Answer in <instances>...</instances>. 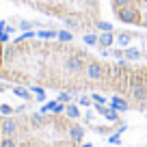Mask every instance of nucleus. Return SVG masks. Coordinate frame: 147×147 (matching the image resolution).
Listing matches in <instances>:
<instances>
[{"mask_svg": "<svg viewBox=\"0 0 147 147\" xmlns=\"http://www.w3.org/2000/svg\"><path fill=\"white\" fill-rule=\"evenodd\" d=\"M0 80L71 95H108L132 113L147 110V61H115L84 43L0 32Z\"/></svg>", "mask_w": 147, "mask_h": 147, "instance_id": "f257e3e1", "label": "nucleus"}, {"mask_svg": "<svg viewBox=\"0 0 147 147\" xmlns=\"http://www.w3.org/2000/svg\"><path fill=\"white\" fill-rule=\"evenodd\" d=\"M87 130L61 110L0 113V147H82Z\"/></svg>", "mask_w": 147, "mask_h": 147, "instance_id": "f03ea898", "label": "nucleus"}, {"mask_svg": "<svg viewBox=\"0 0 147 147\" xmlns=\"http://www.w3.org/2000/svg\"><path fill=\"white\" fill-rule=\"evenodd\" d=\"M7 2L26 7L35 13L56 20L74 35L113 28L102 18L104 11L100 0H7Z\"/></svg>", "mask_w": 147, "mask_h": 147, "instance_id": "7ed1b4c3", "label": "nucleus"}, {"mask_svg": "<svg viewBox=\"0 0 147 147\" xmlns=\"http://www.w3.org/2000/svg\"><path fill=\"white\" fill-rule=\"evenodd\" d=\"M110 11L117 22L147 30V0H110Z\"/></svg>", "mask_w": 147, "mask_h": 147, "instance_id": "20e7f679", "label": "nucleus"}, {"mask_svg": "<svg viewBox=\"0 0 147 147\" xmlns=\"http://www.w3.org/2000/svg\"><path fill=\"white\" fill-rule=\"evenodd\" d=\"M113 43H115V28H108V30H100V35H97V52L100 54H104L106 50H110L113 48Z\"/></svg>", "mask_w": 147, "mask_h": 147, "instance_id": "39448f33", "label": "nucleus"}, {"mask_svg": "<svg viewBox=\"0 0 147 147\" xmlns=\"http://www.w3.org/2000/svg\"><path fill=\"white\" fill-rule=\"evenodd\" d=\"M82 41H84V46H97V35L95 32H84Z\"/></svg>", "mask_w": 147, "mask_h": 147, "instance_id": "423d86ee", "label": "nucleus"}, {"mask_svg": "<svg viewBox=\"0 0 147 147\" xmlns=\"http://www.w3.org/2000/svg\"><path fill=\"white\" fill-rule=\"evenodd\" d=\"M65 113H67L69 117H74V119H78V117H80V108H78V106H74V104H67Z\"/></svg>", "mask_w": 147, "mask_h": 147, "instance_id": "0eeeda50", "label": "nucleus"}, {"mask_svg": "<svg viewBox=\"0 0 147 147\" xmlns=\"http://www.w3.org/2000/svg\"><path fill=\"white\" fill-rule=\"evenodd\" d=\"M145 147H147V145H145Z\"/></svg>", "mask_w": 147, "mask_h": 147, "instance_id": "6e6552de", "label": "nucleus"}]
</instances>
